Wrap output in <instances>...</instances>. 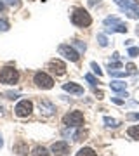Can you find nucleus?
Segmentation results:
<instances>
[{
  "mask_svg": "<svg viewBox=\"0 0 139 156\" xmlns=\"http://www.w3.org/2000/svg\"><path fill=\"white\" fill-rule=\"evenodd\" d=\"M63 123L66 127H71V128H77L80 125H83V113L82 111H71L68 113L66 116L63 118Z\"/></svg>",
  "mask_w": 139,
  "mask_h": 156,
  "instance_id": "obj_4",
  "label": "nucleus"
},
{
  "mask_svg": "<svg viewBox=\"0 0 139 156\" xmlns=\"http://www.w3.org/2000/svg\"><path fill=\"white\" fill-rule=\"evenodd\" d=\"M71 23L75 26L85 28V26H89L90 23H92V17H90V14L85 9H75L71 14Z\"/></svg>",
  "mask_w": 139,
  "mask_h": 156,
  "instance_id": "obj_2",
  "label": "nucleus"
},
{
  "mask_svg": "<svg viewBox=\"0 0 139 156\" xmlns=\"http://www.w3.org/2000/svg\"><path fill=\"white\" fill-rule=\"evenodd\" d=\"M104 123H106V127H111V128H117L118 125H120V122H118V120L110 118V116H104Z\"/></svg>",
  "mask_w": 139,
  "mask_h": 156,
  "instance_id": "obj_16",
  "label": "nucleus"
},
{
  "mask_svg": "<svg viewBox=\"0 0 139 156\" xmlns=\"http://www.w3.org/2000/svg\"><path fill=\"white\" fill-rule=\"evenodd\" d=\"M14 111H16V115L19 118H26V116L31 115V111H33V104H31V101L23 99L16 104V109H14Z\"/></svg>",
  "mask_w": 139,
  "mask_h": 156,
  "instance_id": "obj_7",
  "label": "nucleus"
},
{
  "mask_svg": "<svg viewBox=\"0 0 139 156\" xmlns=\"http://www.w3.org/2000/svg\"><path fill=\"white\" fill-rule=\"evenodd\" d=\"M73 45L78 49V52H85V49H87V45L83 44V42H80V40H75V42H73Z\"/></svg>",
  "mask_w": 139,
  "mask_h": 156,
  "instance_id": "obj_19",
  "label": "nucleus"
},
{
  "mask_svg": "<svg viewBox=\"0 0 139 156\" xmlns=\"http://www.w3.org/2000/svg\"><path fill=\"white\" fill-rule=\"evenodd\" d=\"M33 82L37 83V87H40V89H44V90L52 89V85H54V80H52L47 73H44V71H37V73H35Z\"/></svg>",
  "mask_w": 139,
  "mask_h": 156,
  "instance_id": "obj_5",
  "label": "nucleus"
},
{
  "mask_svg": "<svg viewBox=\"0 0 139 156\" xmlns=\"http://www.w3.org/2000/svg\"><path fill=\"white\" fill-rule=\"evenodd\" d=\"M0 115H4V109H2V106H0Z\"/></svg>",
  "mask_w": 139,
  "mask_h": 156,
  "instance_id": "obj_32",
  "label": "nucleus"
},
{
  "mask_svg": "<svg viewBox=\"0 0 139 156\" xmlns=\"http://www.w3.org/2000/svg\"><path fill=\"white\" fill-rule=\"evenodd\" d=\"M85 80H87L90 85H97V83H99V82H97V78H94L90 73H87V75H85Z\"/></svg>",
  "mask_w": 139,
  "mask_h": 156,
  "instance_id": "obj_21",
  "label": "nucleus"
},
{
  "mask_svg": "<svg viewBox=\"0 0 139 156\" xmlns=\"http://www.w3.org/2000/svg\"><path fill=\"white\" fill-rule=\"evenodd\" d=\"M4 146V139H2V134H0V147Z\"/></svg>",
  "mask_w": 139,
  "mask_h": 156,
  "instance_id": "obj_31",
  "label": "nucleus"
},
{
  "mask_svg": "<svg viewBox=\"0 0 139 156\" xmlns=\"http://www.w3.org/2000/svg\"><path fill=\"white\" fill-rule=\"evenodd\" d=\"M110 75L111 76H127L125 71H118V69H110Z\"/></svg>",
  "mask_w": 139,
  "mask_h": 156,
  "instance_id": "obj_24",
  "label": "nucleus"
},
{
  "mask_svg": "<svg viewBox=\"0 0 139 156\" xmlns=\"http://www.w3.org/2000/svg\"><path fill=\"white\" fill-rule=\"evenodd\" d=\"M9 30V23L5 19H0V31H7Z\"/></svg>",
  "mask_w": 139,
  "mask_h": 156,
  "instance_id": "obj_26",
  "label": "nucleus"
},
{
  "mask_svg": "<svg viewBox=\"0 0 139 156\" xmlns=\"http://www.w3.org/2000/svg\"><path fill=\"white\" fill-rule=\"evenodd\" d=\"M31 156H49V151L45 149V147H35L33 153H31Z\"/></svg>",
  "mask_w": 139,
  "mask_h": 156,
  "instance_id": "obj_17",
  "label": "nucleus"
},
{
  "mask_svg": "<svg viewBox=\"0 0 139 156\" xmlns=\"http://www.w3.org/2000/svg\"><path fill=\"white\" fill-rule=\"evenodd\" d=\"M110 87H111V90H115V92H123L125 87H127V83L122 82V80H113L110 83Z\"/></svg>",
  "mask_w": 139,
  "mask_h": 156,
  "instance_id": "obj_14",
  "label": "nucleus"
},
{
  "mask_svg": "<svg viewBox=\"0 0 139 156\" xmlns=\"http://www.w3.org/2000/svg\"><path fill=\"white\" fill-rule=\"evenodd\" d=\"M57 50H59V54H61V56H64L68 61H71V62H77L78 59H80V54H78V50H75L71 45L61 44Z\"/></svg>",
  "mask_w": 139,
  "mask_h": 156,
  "instance_id": "obj_8",
  "label": "nucleus"
},
{
  "mask_svg": "<svg viewBox=\"0 0 139 156\" xmlns=\"http://www.w3.org/2000/svg\"><path fill=\"white\" fill-rule=\"evenodd\" d=\"M90 68L94 69V73H96V75H97V76H103V71H101V68L97 66L96 62H90Z\"/></svg>",
  "mask_w": 139,
  "mask_h": 156,
  "instance_id": "obj_25",
  "label": "nucleus"
},
{
  "mask_svg": "<svg viewBox=\"0 0 139 156\" xmlns=\"http://www.w3.org/2000/svg\"><path fill=\"white\" fill-rule=\"evenodd\" d=\"M127 24H123L118 17L111 16V17H106L104 19V31L106 33H115V31H118V33H127Z\"/></svg>",
  "mask_w": 139,
  "mask_h": 156,
  "instance_id": "obj_1",
  "label": "nucleus"
},
{
  "mask_svg": "<svg viewBox=\"0 0 139 156\" xmlns=\"http://www.w3.org/2000/svg\"><path fill=\"white\" fill-rule=\"evenodd\" d=\"M52 153L56 156H66L70 153V144L66 140H57V142L52 144Z\"/></svg>",
  "mask_w": 139,
  "mask_h": 156,
  "instance_id": "obj_9",
  "label": "nucleus"
},
{
  "mask_svg": "<svg viewBox=\"0 0 139 156\" xmlns=\"http://www.w3.org/2000/svg\"><path fill=\"white\" fill-rule=\"evenodd\" d=\"M127 69H129V73H130V75H136V71H137V68L134 66L132 62H129V64H127Z\"/></svg>",
  "mask_w": 139,
  "mask_h": 156,
  "instance_id": "obj_27",
  "label": "nucleus"
},
{
  "mask_svg": "<svg viewBox=\"0 0 139 156\" xmlns=\"http://www.w3.org/2000/svg\"><path fill=\"white\" fill-rule=\"evenodd\" d=\"M129 56L130 57H137L139 56V47H129Z\"/></svg>",
  "mask_w": 139,
  "mask_h": 156,
  "instance_id": "obj_22",
  "label": "nucleus"
},
{
  "mask_svg": "<svg viewBox=\"0 0 139 156\" xmlns=\"http://www.w3.org/2000/svg\"><path fill=\"white\" fill-rule=\"evenodd\" d=\"M97 42H99V45H101V47H106V45H108V38H106V37H104L103 33H99V35H97Z\"/></svg>",
  "mask_w": 139,
  "mask_h": 156,
  "instance_id": "obj_20",
  "label": "nucleus"
},
{
  "mask_svg": "<svg viewBox=\"0 0 139 156\" xmlns=\"http://www.w3.org/2000/svg\"><path fill=\"white\" fill-rule=\"evenodd\" d=\"M38 106H40V111L44 113V115H47V116H50V115H54V111H56V108H54V104H50L49 101H40L38 102Z\"/></svg>",
  "mask_w": 139,
  "mask_h": 156,
  "instance_id": "obj_12",
  "label": "nucleus"
},
{
  "mask_svg": "<svg viewBox=\"0 0 139 156\" xmlns=\"http://www.w3.org/2000/svg\"><path fill=\"white\" fill-rule=\"evenodd\" d=\"M115 4L122 7L129 14V17H139V7L136 5V2H132V0H115Z\"/></svg>",
  "mask_w": 139,
  "mask_h": 156,
  "instance_id": "obj_6",
  "label": "nucleus"
},
{
  "mask_svg": "<svg viewBox=\"0 0 139 156\" xmlns=\"http://www.w3.org/2000/svg\"><path fill=\"white\" fill-rule=\"evenodd\" d=\"M63 90H66L70 94H75V95H82L83 94V89L80 85L77 83H71V82H68V83H63Z\"/></svg>",
  "mask_w": 139,
  "mask_h": 156,
  "instance_id": "obj_11",
  "label": "nucleus"
},
{
  "mask_svg": "<svg viewBox=\"0 0 139 156\" xmlns=\"http://www.w3.org/2000/svg\"><path fill=\"white\" fill-rule=\"evenodd\" d=\"M127 134L132 137V139H139V125H134L127 130Z\"/></svg>",
  "mask_w": 139,
  "mask_h": 156,
  "instance_id": "obj_18",
  "label": "nucleus"
},
{
  "mask_svg": "<svg viewBox=\"0 0 139 156\" xmlns=\"http://www.w3.org/2000/svg\"><path fill=\"white\" fill-rule=\"evenodd\" d=\"M4 7H5V4H4V2H2V0H0V12L4 11Z\"/></svg>",
  "mask_w": 139,
  "mask_h": 156,
  "instance_id": "obj_30",
  "label": "nucleus"
},
{
  "mask_svg": "<svg viewBox=\"0 0 139 156\" xmlns=\"http://www.w3.org/2000/svg\"><path fill=\"white\" fill-rule=\"evenodd\" d=\"M14 153H17V154H28V144L26 142H23V140H19V142H16L14 144Z\"/></svg>",
  "mask_w": 139,
  "mask_h": 156,
  "instance_id": "obj_13",
  "label": "nucleus"
},
{
  "mask_svg": "<svg viewBox=\"0 0 139 156\" xmlns=\"http://www.w3.org/2000/svg\"><path fill=\"white\" fill-rule=\"evenodd\" d=\"M127 118L129 120H139V113H130Z\"/></svg>",
  "mask_w": 139,
  "mask_h": 156,
  "instance_id": "obj_28",
  "label": "nucleus"
},
{
  "mask_svg": "<svg viewBox=\"0 0 139 156\" xmlns=\"http://www.w3.org/2000/svg\"><path fill=\"white\" fill-rule=\"evenodd\" d=\"M49 69L54 75H57V76H63L64 73H66V64L63 61H59V59H52V61L49 62Z\"/></svg>",
  "mask_w": 139,
  "mask_h": 156,
  "instance_id": "obj_10",
  "label": "nucleus"
},
{
  "mask_svg": "<svg viewBox=\"0 0 139 156\" xmlns=\"http://www.w3.org/2000/svg\"><path fill=\"white\" fill-rule=\"evenodd\" d=\"M113 102H115V104H122L123 101L122 99H117V97H113Z\"/></svg>",
  "mask_w": 139,
  "mask_h": 156,
  "instance_id": "obj_29",
  "label": "nucleus"
},
{
  "mask_svg": "<svg viewBox=\"0 0 139 156\" xmlns=\"http://www.w3.org/2000/svg\"><path fill=\"white\" fill-rule=\"evenodd\" d=\"M4 4H7V5H11V7H19L21 5V2L19 0H2Z\"/></svg>",
  "mask_w": 139,
  "mask_h": 156,
  "instance_id": "obj_23",
  "label": "nucleus"
},
{
  "mask_svg": "<svg viewBox=\"0 0 139 156\" xmlns=\"http://www.w3.org/2000/svg\"><path fill=\"white\" fill-rule=\"evenodd\" d=\"M77 156H97L94 153V149H90V147H82V149L77 153Z\"/></svg>",
  "mask_w": 139,
  "mask_h": 156,
  "instance_id": "obj_15",
  "label": "nucleus"
},
{
  "mask_svg": "<svg viewBox=\"0 0 139 156\" xmlns=\"http://www.w3.org/2000/svg\"><path fill=\"white\" fill-rule=\"evenodd\" d=\"M17 80H19V73H17V69H14V68L5 66L0 71V82H2V83L12 85V83H16Z\"/></svg>",
  "mask_w": 139,
  "mask_h": 156,
  "instance_id": "obj_3",
  "label": "nucleus"
}]
</instances>
